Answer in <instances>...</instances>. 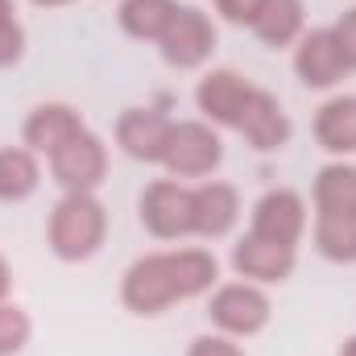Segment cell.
<instances>
[{"label": "cell", "mask_w": 356, "mask_h": 356, "mask_svg": "<svg viewBox=\"0 0 356 356\" xmlns=\"http://www.w3.org/2000/svg\"><path fill=\"white\" fill-rule=\"evenodd\" d=\"M220 266L207 249H178V253H149L124 269L120 298L133 315H162L166 307L199 298L216 286Z\"/></svg>", "instance_id": "obj_1"}, {"label": "cell", "mask_w": 356, "mask_h": 356, "mask_svg": "<svg viewBox=\"0 0 356 356\" xmlns=\"http://www.w3.org/2000/svg\"><path fill=\"white\" fill-rule=\"evenodd\" d=\"M46 236L58 261H88L108 236V207L95 195H63L50 211Z\"/></svg>", "instance_id": "obj_2"}, {"label": "cell", "mask_w": 356, "mask_h": 356, "mask_svg": "<svg viewBox=\"0 0 356 356\" xmlns=\"http://www.w3.org/2000/svg\"><path fill=\"white\" fill-rule=\"evenodd\" d=\"M224 158V141L211 124L203 120H178L170 124V137H166V154H162V166L175 178H203L211 175Z\"/></svg>", "instance_id": "obj_3"}, {"label": "cell", "mask_w": 356, "mask_h": 356, "mask_svg": "<svg viewBox=\"0 0 356 356\" xmlns=\"http://www.w3.org/2000/svg\"><path fill=\"white\" fill-rule=\"evenodd\" d=\"M207 315L224 336H257L269 323L273 307H269V294L257 282H228L211 294Z\"/></svg>", "instance_id": "obj_4"}, {"label": "cell", "mask_w": 356, "mask_h": 356, "mask_svg": "<svg viewBox=\"0 0 356 356\" xmlns=\"http://www.w3.org/2000/svg\"><path fill=\"white\" fill-rule=\"evenodd\" d=\"M50 175L67 195H95V186L108 175V149L95 133H79L67 145H58L50 154Z\"/></svg>", "instance_id": "obj_5"}, {"label": "cell", "mask_w": 356, "mask_h": 356, "mask_svg": "<svg viewBox=\"0 0 356 356\" xmlns=\"http://www.w3.org/2000/svg\"><path fill=\"white\" fill-rule=\"evenodd\" d=\"M141 224L158 236V241H178L195 232V191L182 182H154L141 195Z\"/></svg>", "instance_id": "obj_6"}, {"label": "cell", "mask_w": 356, "mask_h": 356, "mask_svg": "<svg viewBox=\"0 0 356 356\" xmlns=\"http://www.w3.org/2000/svg\"><path fill=\"white\" fill-rule=\"evenodd\" d=\"M162 58L178 67V71H195V67H203L207 58H211V50H216V25H211V17L207 13H199V8H178V17L170 21V29L162 33Z\"/></svg>", "instance_id": "obj_7"}, {"label": "cell", "mask_w": 356, "mask_h": 356, "mask_svg": "<svg viewBox=\"0 0 356 356\" xmlns=\"http://www.w3.org/2000/svg\"><path fill=\"white\" fill-rule=\"evenodd\" d=\"M253 91L257 88H253L241 71H211V75L199 79L195 104H199V112H203L211 124H220V129H241V116H245Z\"/></svg>", "instance_id": "obj_8"}, {"label": "cell", "mask_w": 356, "mask_h": 356, "mask_svg": "<svg viewBox=\"0 0 356 356\" xmlns=\"http://www.w3.org/2000/svg\"><path fill=\"white\" fill-rule=\"evenodd\" d=\"M307 232V203L298 191H269L253 207V236H266L277 245H298V236Z\"/></svg>", "instance_id": "obj_9"}, {"label": "cell", "mask_w": 356, "mask_h": 356, "mask_svg": "<svg viewBox=\"0 0 356 356\" xmlns=\"http://www.w3.org/2000/svg\"><path fill=\"white\" fill-rule=\"evenodd\" d=\"M294 75L307 83V88H336L344 75H348V63L332 38V29H311L298 38L294 46Z\"/></svg>", "instance_id": "obj_10"}, {"label": "cell", "mask_w": 356, "mask_h": 356, "mask_svg": "<svg viewBox=\"0 0 356 356\" xmlns=\"http://www.w3.org/2000/svg\"><path fill=\"white\" fill-rule=\"evenodd\" d=\"M170 124H175V120H166V116L154 112V108H129V112H120V120H116V145H120L133 162H162Z\"/></svg>", "instance_id": "obj_11"}, {"label": "cell", "mask_w": 356, "mask_h": 356, "mask_svg": "<svg viewBox=\"0 0 356 356\" xmlns=\"http://www.w3.org/2000/svg\"><path fill=\"white\" fill-rule=\"evenodd\" d=\"M253 149H261V154H273V149H286L290 145V133H294V124H290V116H286V108L269 95V91H253V99H249V108H245V116H241V129H236Z\"/></svg>", "instance_id": "obj_12"}, {"label": "cell", "mask_w": 356, "mask_h": 356, "mask_svg": "<svg viewBox=\"0 0 356 356\" xmlns=\"http://www.w3.org/2000/svg\"><path fill=\"white\" fill-rule=\"evenodd\" d=\"M83 129H88V124H83V116H79L71 104H38V108L25 116L21 137H25V149L50 158L58 145H67V141L79 137Z\"/></svg>", "instance_id": "obj_13"}, {"label": "cell", "mask_w": 356, "mask_h": 356, "mask_svg": "<svg viewBox=\"0 0 356 356\" xmlns=\"http://www.w3.org/2000/svg\"><path fill=\"white\" fill-rule=\"evenodd\" d=\"M294 245H277L266 236H245L236 249H232V269L245 277V282H286L294 273Z\"/></svg>", "instance_id": "obj_14"}, {"label": "cell", "mask_w": 356, "mask_h": 356, "mask_svg": "<svg viewBox=\"0 0 356 356\" xmlns=\"http://www.w3.org/2000/svg\"><path fill=\"white\" fill-rule=\"evenodd\" d=\"M241 220V195L232 182H203L195 186V232L207 241H220Z\"/></svg>", "instance_id": "obj_15"}, {"label": "cell", "mask_w": 356, "mask_h": 356, "mask_svg": "<svg viewBox=\"0 0 356 356\" xmlns=\"http://www.w3.org/2000/svg\"><path fill=\"white\" fill-rule=\"evenodd\" d=\"M307 8H302V0H266L261 4V13H257V21L249 25L266 46L273 50H282V46H294L307 29Z\"/></svg>", "instance_id": "obj_16"}, {"label": "cell", "mask_w": 356, "mask_h": 356, "mask_svg": "<svg viewBox=\"0 0 356 356\" xmlns=\"http://www.w3.org/2000/svg\"><path fill=\"white\" fill-rule=\"evenodd\" d=\"M315 137L327 154H356V95H332L319 108Z\"/></svg>", "instance_id": "obj_17"}, {"label": "cell", "mask_w": 356, "mask_h": 356, "mask_svg": "<svg viewBox=\"0 0 356 356\" xmlns=\"http://www.w3.org/2000/svg\"><path fill=\"white\" fill-rule=\"evenodd\" d=\"M315 249L336 261L353 266L356 261V207L353 211H319L315 216Z\"/></svg>", "instance_id": "obj_18"}, {"label": "cell", "mask_w": 356, "mask_h": 356, "mask_svg": "<svg viewBox=\"0 0 356 356\" xmlns=\"http://www.w3.org/2000/svg\"><path fill=\"white\" fill-rule=\"evenodd\" d=\"M178 17V0H124L120 4V29L137 42H162Z\"/></svg>", "instance_id": "obj_19"}, {"label": "cell", "mask_w": 356, "mask_h": 356, "mask_svg": "<svg viewBox=\"0 0 356 356\" xmlns=\"http://www.w3.org/2000/svg\"><path fill=\"white\" fill-rule=\"evenodd\" d=\"M42 182V166L33 149L21 145H4L0 149V203H21L38 191Z\"/></svg>", "instance_id": "obj_20"}, {"label": "cell", "mask_w": 356, "mask_h": 356, "mask_svg": "<svg viewBox=\"0 0 356 356\" xmlns=\"http://www.w3.org/2000/svg\"><path fill=\"white\" fill-rule=\"evenodd\" d=\"M315 207L319 211H353L356 207V166L332 162L315 175Z\"/></svg>", "instance_id": "obj_21"}, {"label": "cell", "mask_w": 356, "mask_h": 356, "mask_svg": "<svg viewBox=\"0 0 356 356\" xmlns=\"http://www.w3.org/2000/svg\"><path fill=\"white\" fill-rule=\"evenodd\" d=\"M33 336L29 315L17 302H0V356H17Z\"/></svg>", "instance_id": "obj_22"}, {"label": "cell", "mask_w": 356, "mask_h": 356, "mask_svg": "<svg viewBox=\"0 0 356 356\" xmlns=\"http://www.w3.org/2000/svg\"><path fill=\"white\" fill-rule=\"evenodd\" d=\"M21 54H25V29L13 17V0H0V67L21 63Z\"/></svg>", "instance_id": "obj_23"}, {"label": "cell", "mask_w": 356, "mask_h": 356, "mask_svg": "<svg viewBox=\"0 0 356 356\" xmlns=\"http://www.w3.org/2000/svg\"><path fill=\"white\" fill-rule=\"evenodd\" d=\"M332 38H336V46H340L348 71H356V8H348V13L332 25Z\"/></svg>", "instance_id": "obj_24"}, {"label": "cell", "mask_w": 356, "mask_h": 356, "mask_svg": "<svg viewBox=\"0 0 356 356\" xmlns=\"http://www.w3.org/2000/svg\"><path fill=\"white\" fill-rule=\"evenodd\" d=\"M186 356H245V348L232 344V336H199Z\"/></svg>", "instance_id": "obj_25"}, {"label": "cell", "mask_w": 356, "mask_h": 356, "mask_svg": "<svg viewBox=\"0 0 356 356\" xmlns=\"http://www.w3.org/2000/svg\"><path fill=\"white\" fill-rule=\"evenodd\" d=\"M216 4H220L224 21H232V25H253L266 0H216Z\"/></svg>", "instance_id": "obj_26"}, {"label": "cell", "mask_w": 356, "mask_h": 356, "mask_svg": "<svg viewBox=\"0 0 356 356\" xmlns=\"http://www.w3.org/2000/svg\"><path fill=\"white\" fill-rule=\"evenodd\" d=\"M8 290H13V269H8V261L0 257V302L8 298Z\"/></svg>", "instance_id": "obj_27"}, {"label": "cell", "mask_w": 356, "mask_h": 356, "mask_svg": "<svg viewBox=\"0 0 356 356\" xmlns=\"http://www.w3.org/2000/svg\"><path fill=\"white\" fill-rule=\"evenodd\" d=\"M340 356H356V336H348V340H344V348H340Z\"/></svg>", "instance_id": "obj_28"}, {"label": "cell", "mask_w": 356, "mask_h": 356, "mask_svg": "<svg viewBox=\"0 0 356 356\" xmlns=\"http://www.w3.org/2000/svg\"><path fill=\"white\" fill-rule=\"evenodd\" d=\"M38 8H58V4H71V0H33Z\"/></svg>", "instance_id": "obj_29"}]
</instances>
